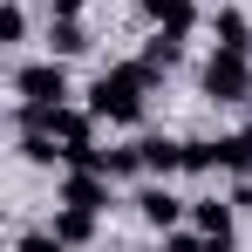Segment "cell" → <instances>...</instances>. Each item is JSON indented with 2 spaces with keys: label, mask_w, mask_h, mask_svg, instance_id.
Segmentation results:
<instances>
[{
  "label": "cell",
  "mask_w": 252,
  "mask_h": 252,
  "mask_svg": "<svg viewBox=\"0 0 252 252\" xmlns=\"http://www.w3.org/2000/svg\"><path fill=\"white\" fill-rule=\"evenodd\" d=\"M150 89H157V75L143 68V62H109L95 82H89V109L102 116V123H143V109H150Z\"/></svg>",
  "instance_id": "cell-1"
},
{
  "label": "cell",
  "mask_w": 252,
  "mask_h": 252,
  "mask_svg": "<svg viewBox=\"0 0 252 252\" xmlns=\"http://www.w3.org/2000/svg\"><path fill=\"white\" fill-rule=\"evenodd\" d=\"M198 89H205V102H252V55L211 48V62L198 68Z\"/></svg>",
  "instance_id": "cell-2"
},
{
  "label": "cell",
  "mask_w": 252,
  "mask_h": 252,
  "mask_svg": "<svg viewBox=\"0 0 252 252\" xmlns=\"http://www.w3.org/2000/svg\"><path fill=\"white\" fill-rule=\"evenodd\" d=\"M129 205H136V218H143L150 232H177V225L191 218V198H177V191H170V177H143Z\"/></svg>",
  "instance_id": "cell-3"
},
{
  "label": "cell",
  "mask_w": 252,
  "mask_h": 252,
  "mask_svg": "<svg viewBox=\"0 0 252 252\" xmlns=\"http://www.w3.org/2000/svg\"><path fill=\"white\" fill-rule=\"evenodd\" d=\"M14 95H21V102H68V95H75V89H68V62H55V55H48V62H21V68H14Z\"/></svg>",
  "instance_id": "cell-4"
},
{
  "label": "cell",
  "mask_w": 252,
  "mask_h": 252,
  "mask_svg": "<svg viewBox=\"0 0 252 252\" xmlns=\"http://www.w3.org/2000/svg\"><path fill=\"white\" fill-rule=\"evenodd\" d=\"M62 205L109 211V205H116V177H102V170H68V177H62Z\"/></svg>",
  "instance_id": "cell-5"
},
{
  "label": "cell",
  "mask_w": 252,
  "mask_h": 252,
  "mask_svg": "<svg viewBox=\"0 0 252 252\" xmlns=\"http://www.w3.org/2000/svg\"><path fill=\"white\" fill-rule=\"evenodd\" d=\"M191 232H205V239H239V205H232V198H191Z\"/></svg>",
  "instance_id": "cell-6"
},
{
  "label": "cell",
  "mask_w": 252,
  "mask_h": 252,
  "mask_svg": "<svg viewBox=\"0 0 252 252\" xmlns=\"http://www.w3.org/2000/svg\"><path fill=\"white\" fill-rule=\"evenodd\" d=\"M136 62H143V68H150V75H157V82H164L170 68H177V62H184V34H177V28H157V34H150V41H143V55H136Z\"/></svg>",
  "instance_id": "cell-7"
},
{
  "label": "cell",
  "mask_w": 252,
  "mask_h": 252,
  "mask_svg": "<svg viewBox=\"0 0 252 252\" xmlns=\"http://www.w3.org/2000/svg\"><path fill=\"white\" fill-rule=\"evenodd\" d=\"M95 218H102V211H82V205H55V218H48V225L62 232V246L75 252V246H95Z\"/></svg>",
  "instance_id": "cell-8"
},
{
  "label": "cell",
  "mask_w": 252,
  "mask_h": 252,
  "mask_svg": "<svg viewBox=\"0 0 252 252\" xmlns=\"http://www.w3.org/2000/svg\"><path fill=\"white\" fill-rule=\"evenodd\" d=\"M136 143H143V170L150 177H177L184 170V143L177 136H136Z\"/></svg>",
  "instance_id": "cell-9"
},
{
  "label": "cell",
  "mask_w": 252,
  "mask_h": 252,
  "mask_svg": "<svg viewBox=\"0 0 252 252\" xmlns=\"http://www.w3.org/2000/svg\"><path fill=\"white\" fill-rule=\"evenodd\" d=\"M211 34H218V48H232V55H252V21L239 7H218L211 14Z\"/></svg>",
  "instance_id": "cell-10"
},
{
  "label": "cell",
  "mask_w": 252,
  "mask_h": 252,
  "mask_svg": "<svg viewBox=\"0 0 252 252\" xmlns=\"http://www.w3.org/2000/svg\"><path fill=\"white\" fill-rule=\"evenodd\" d=\"M136 7H143V21L177 28V34H191V28H198V7H191V0H136Z\"/></svg>",
  "instance_id": "cell-11"
},
{
  "label": "cell",
  "mask_w": 252,
  "mask_h": 252,
  "mask_svg": "<svg viewBox=\"0 0 252 252\" xmlns=\"http://www.w3.org/2000/svg\"><path fill=\"white\" fill-rule=\"evenodd\" d=\"M48 55H55V62L89 55V28H82V21H48Z\"/></svg>",
  "instance_id": "cell-12"
},
{
  "label": "cell",
  "mask_w": 252,
  "mask_h": 252,
  "mask_svg": "<svg viewBox=\"0 0 252 252\" xmlns=\"http://www.w3.org/2000/svg\"><path fill=\"white\" fill-rule=\"evenodd\" d=\"M218 170L252 177V123H246V129H232V136H218Z\"/></svg>",
  "instance_id": "cell-13"
},
{
  "label": "cell",
  "mask_w": 252,
  "mask_h": 252,
  "mask_svg": "<svg viewBox=\"0 0 252 252\" xmlns=\"http://www.w3.org/2000/svg\"><path fill=\"white\" fill-rule=\"evenodd\" d=\"M184 170L191 177H211L218 170V136H184Z\"/></svg>",
  "instance_id": "cell-14"
},
{
  "label": "cell",
  "mask_w": 252,
  "mask_h": 252,
  "mask_svg": "<svg viewBox=\"0 0 252 252\" xmlns=\"http://www.w3.org/2000/svg\"><path fill=\"white\" fill-rule=\"evenodd\" d=\"M14 150H21L28 164H62V143L41 136V129H21V136H14Z\"/></svg>",
  "instance_id": "cell-15"
},
{
  "label": "cell",
  "mask_w": 252,
  "mask_h": 252,
  "mask_svg": "<svg viewBox=\"0 0 252 252\" xmlns=\"http://www.w3.org/2000/svg\"><path fill=\"white\" fill-rule=\"evenodd\" d=\"M14 252H68V246H62V232H55V225H34V232H21V239H14Z\"/></svg>",
  "instance_id": "cell-16"
},
{
  "label": "cell",
  "mask_w": 252,
  "mask_h": 252,
  "mask_svg": "<svg viewBox=\"0 0 252 252\" xmlns=\"http://www.w3.org/2000/svg\"><path fill=\"white\" fill-rule=\"evenodd\" d=\"M150 252H205V232H184V225H177V232H164Z\"/></svg>",
  "instance_id": "cell-17"
},
{
  "label": "cell",
  "mask_w": 252,
  "mask_h": 252,
  "mask_svg": "<svg viewBox=\"0 0 252 252\" xmlns=\"http://www.w3.org/2000/svg\"><path fill=\"white\" fill-rule=\"evenodd\" d=\"M21 34H28V7L7 0V7H0V41H21Z\"/></svg>",
  "instance_id": "cell-18"
},
{
  "label": "cell",
  "mask_w": 252,
  "mask_h": 252,
  "mask_svg": "<svg viewBox=\"0 0 252 252\" xmlns=\"http://www.w3.org/2000/svg\"><path fill=\"white\" fill-rule=\"evenodd\" d=\"M232 205H239V211H252V177H239V184H232Z\"/></svg>",
  "instance_id": "cell-19"
}]
</instances>
